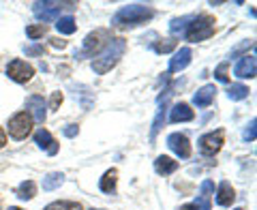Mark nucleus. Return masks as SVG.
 Returning a JSON list of instances; mask_svg holds the SVG:
<instances>
[{"mask_svg": "<svg viewBox=\"0 0 257 210\" xmlns=\"http://www.w3.org/2000/svg\"><path fill=\"white\" fill-rule=\"evenodd\" d=\"M155 18V9L148 5H126V7H120L116 11V15L111 18V26L120 28V30H126V28H138L142 24L150 22Z\"/></svg>", "mask_w": 257, "mask_h": 210, "instance_id": "nucleus-1", "label": "nucleus"}, {"mask_svg": "<svg viewBox=\"0 0 257 210\" xmlns=\"http://www.w3.org/2000/svg\"><path fill=\"white\" fill-rule=\"evenodd\" d=\"M124 50H126V41L122 37L118 39H109V43L105 45V50H103L96 58L92 60V71L96 75H105L107 71H111L120 62V58L124 56Z\"/></svg>", "mask_w": 257, "mask_h": 210, "instance_id": "nucleus-2", "label": "nucleus"}, {"mask_svg": "<svg viewBox=\"0 0 257 210\" xmlns=\"http://www.w3.org/2000/svg\"><path fill=\"white\" fill-rule=\"evenodd\" d=\"M184 39L191 43H199V41H206L214 35V18L212 15H193V20L189 22V26L184 28Z\"/></svg>", "mask_w": 257, "mask_h": 210, "instance_id": "nucleus-3", "label": "nucleus"}, {"mask_svg": "<svg viewBox=\"0 0 257 210\" xmlns=\"http://www.w3.org/2000/svg\"><path fill=\"white\" fill-rule=\"evenodd\" d=\"M109 43V32L105 28H99L90 32L86 39H84V47L79 52H75V58H96L103 50H105V45Z\"/></svg>", "mask_w": 257, "mask_h": 210, "instance_id": "nucleus-4", "label": "nucleus"}, {"mask_svg": "<svg viewBox=\"0 0 257 210\" xmlns=\"http://www.w3.org/2000/svg\"><path fill=\"white\" fill-rule=\"evenodd\" d=\"M75 3H35L32 5V13L39 22H43V26L47 22L56 20L60 15V9H75Z\"/></svg>", "mask_w": 257, "mask_h": 210, "instance_id": "nucleus-5", "label": "nucleus"}, {"mask_svg": "<svg viewBox=\"0 0 257 210\" xmlns=\"http://www.w3.org/2000/svg\"><path fill=\"white\" fill-rule=\"evenodd\" d=\"M9 135L13 140H26V137L32 133V127H35V120L28 112H18L9 118Z\"/></svg>", "mask_w": 257, "mask_h": 210, "instance_id": "nucleus-6", "label": "nucleus"}, {"mask_svg": "<svg viewBox=\"0 0 257 210\" xmlns=\"http://www.w3.org/2000/svg\"><path fill=\"white\" fill-rule=\"evenodd\" d=\"M7 75H9V79H13L15 84H26L32 79V75H35V67L22 58H15L7 64Z\"/></svg>", "mask_w": 257, "mask_h": 210, "instance_id": "nucleus-7", "label": "nucleus"}, {"mask_svg": "<svg viewBox=\"0 0 257 210\" xmlns=\"http://www.w3.org/2000/svg\"><path fill=\"white\" fill-rule=\"evenodd\" d=\"M197 144H199V150H202V155H206V157H214L216 152L223 148V144H225V133H223V129L202 135Z\"/></svg>", "mask_w": 257, "mask_h": 210, "instance_id": "nucleus-8", "label": "nucleus"}, {"mask_svg": "<svg viewBox=\"0 0 257 210\" xmlns=\"http://www.w3.org/2000/svg\"><path fill=\"white\" fill-rule=\"evenodd\" d=\"M167 146L178 159H189L191 157V142L184 133H172L167 135Z\"/></svg>", "mask_w": 257, "mask_h": 210, "instance_id": "nucleus-9", "label": "nucleus"}, {"mask_svg": "<svg viewBox=\"0 0 257 210\" xmlns=\"http://www.w3.org/2000/svg\"><path fill=\"white\" fill-rule=\"evenodd\" d=\"M26 112L32 116V120L35 123H39V125H43L45 123V116H47V105H45V99L41 94H30L28 99H26Z\"/></svg>", "mask_w": 257, "mask_h": 210, "instance_id": "nucleus-10", "label": "nucleus"}, {"mask_svg": "<svg viewBox=\"0 0 257 210\" xmlns=\"http://www.w3.org/2000/svg\"><path fill=\"white\" fill-rule=\"evenodd\" d=\"M257 73V60H255V56H242L238 62H236V67H234V75L240 77V79H253Z\"/></svg>", "mask_w": 257, "mask_h": 210, "instance_id": "nucleus-11", "label": "nucleus"}, {"mask_svg": "<svg viewBox=\"0 0 257 210\" xmlns=\"http://www.w3.org/2000/svg\"><path fill=\"white\" fill-rule=\"evenodd\" d=\"M35 144H37V146L41 148V150H45L50 157L58 155V142H56L54 137H52V133L47 131V129H43V127L35 133Z\"/></svg>", "mask_w": 257, "mask_h": 210, "instance_id": "nucleus-12", "label": "nucleus"}, {"mask_svg": "<svg viewBox=\"0 0 257 210\" xmlns=\"http://www.w3.org/2000/svg\"><path fill=\"white\" fill-rule=\"evenodd\" d=\"M191 58H193L191 47H180V50L170 58V73H178V71L187 69L191 64Z\"/></svg>", "mask_w": 257, "mask_h": 210, "instance_id": "nucleus-13", "label": "nucleus"}, {"mask_svg": "<svg viewBox=\"0 0 257 210\" xmlns=\"http://www.w3.org/2000/svg\"><path fill=\"white\" fill-rule=\"evenodd\" d=\"M195 118V112L191 110L189 103H174V108L170 110V123H191Z\"/></svg>", "mask_w": 257, "mask_h": 210, "instance_id": "nucleus-14", "label": "nucleus"}, {"mask_svg": "<svg viewBox=\"0 0 257 210\" xmlns=\"http://www.w3.org/2000/svg\"><path fill=\"white\" fill-rule=\"evenodd\" d=\"M214 94H216V88H214V84H206V86H202L199 90L193 94V105L195 108H208L212 101H214Z\"/></svg>", "mask_w": 257, "mask_h": 210, "instance_id": "nucleus-15", "label": "nucleus"}, {"mask_svg": "<svg viewBox=\"0 0 257 210\" xmlns=\"http://www.w3.org/2000/svg\"><path fill=\"white\" fill-rule=\"evenodd\" d=\"M216 204L219 206H231L236 201V191H234V187L227 182V180H223L221 184H219V189H216Z\"/></svg>", "mask_w": 257, "mask_h": 210, "instance_id": "nucleus-16", "label": "nucleus"}, {"mask_svg": "<svg viewBox=\"0 0 257 210\" xmlns=\"http://www.w3.org/2000/svg\"><path fill=\"white\" fill-rule=\"evenodd\" d=\"M214 193V184L210 180H204L202 187H199V197L193 201L199 210H210L212 208V201H210V195Z\"/></svg>", "mask_w": 257, "mask_h": 210, "instance_id": "nucleus-17", "label": "nucleus"}, {"mask_svg": "<svg viewBox=\"0 0 257 210\" xmlns=\"http://www.w3.org/2000/svg\"><path fill=\"white\" fill-rule=\"evenodd\" d=\"M176 169H178V161H174L172 157H167V155H161L155 159V172L159 176H170L174 174Z\"/></svg>", "mask_w": 257, "mask_h": 210, "instance_id": "nucleus-18", "label": "nucleus"}, {"mask_svg": "<svg viewBox=\"0 0 257 210\" xmlns=\"http://www.w3.org/2000/svg\"><path fill=\"white\" fill-rule=\"evenodd\" d=\"M116 182H118V169L111 167V169H107V172L101 176L99 189L103 193H116Z\"/></svg>", "mask_w": 257, "mask_h": 210, "instance_id": "nucleus-19", "label": "nucleus"}, {"mask_svg": "<svg viewBox=\"0 0 257 210\" xmlns=\"http://www.w3.org/2000/svg\"><path fill=\"white\" fill-rule=\"evenodd\" d=\"M56 30L60 35H73L77 30V24H75V18L73 15H62V18L56 20Z\"/></svg>", "mask_w": 257, "mask_h": 210, "instance_id": "nucleus-20", "label": "nucleus"}, {"mask_svg": "<svg viewBox=\"0 0 257 210\" xmlns=\"http://www.w3.org/2000/svg\"><path fill=\"white\" fill-rule=\"evenodd\" d=\"M15 195H18L20 199H32L37 195V184H35V180H24L18 189H15Z\"/></svg>", "mask_w": 257, "mask_h": 210, "instance_id": "nucleus-21", "label": "nucleus"}, {"mask_svg": "<svg viewBox=\"0 0 257 210\" xmlns=\"http://www.w3.org/2000/svg\"><path fill=\"white\" fill-rule=\"evenodd\" d=\"M64 182V174L60 172H50L43 178V191H54V189H58L60 184Z\"/></svg>", "mask_w": 257, "mask_h": 210, "instance_id": "nucleus-22", "label": "nucleus"}, {"mask_svg": "<svg viewBox=\"0 0 257 210\" xmlns=\"http://www.w3.org/2000/svg\"><path fill=\"white\" fill-rule=\"evenodd\" d=\"M43 210H84V206L79 201H69V199H58L47 204Z\"/></svg>", "mask_w": 257, "mask_h": 210, "instance_id": "nucleus-23", "label": "nucleus"}, {"mask_svg": "<svg viewBox=\"0 0 257 210\" xmlns=\"http://www.w3.org/2000/svg\"><path fill=\"white\" fill-rule=\"evenodd\" d=\"M248 88L244 86V84H231L229 88H227V96L231 101H242V99H246L248 96Z\"/></svg>", "mask_w": 257, "mask_h": 210, "instance_id": "nucleus-24", "label": "nucleus"}, {"mask_svg": "<svg viewBox=\"0 0 257 210\" xmlns=\"http://www.w3.org/2000/svg\"><path fill=\"white\" fill-rule=\"evenodd\" d=\"M193 20V15H184V18H176L172 20L170 24V32L172 35H180V32H184V28L189 26V22Z\"/></svg>", "mask_w": 257, "mask_h": 210, "instance_id": "nucleus-25", "label": "nucleus"}, {"mask_svg": "<svg viewBox=\"0 0 257 210\" xmlns=\"http://www.w3.org/2000/svg\"><path fill=\"white\" fill-rule=\"evenodd\" d=\"M152 50H155L157 54H170V52L176 50V41L174 39H161L159 43L152 45Z\"/></svg>", "mask_w": 257, "mask_h": 210, "instance_id": "nucleus-26", "label": "nucleus"}, {"mask_svg": "<svg viewBox=\"0 0 257 210\" xmlns=\"http://www.w3.org/2000/svg\"><path fill=\"white\" fill-rule=\"evenodd\" d=\"M45 32H47V26H43V24H37V26H26V37L30 39V41L41 39Z\"/></svg>", "mask_w": 257, "mask_h": 210, "instance_id": "nucleus-27", "label": "nucleus"}, {"mask_svg": "<svg viewBox=\"0 0 257 210\" xmlns=\"http://www.w3.org/2000/svg\"><path fill=\"white\" fill-rule=\"evenodd\" d=\"M165 120V105L159 110V114H157V118H155V123H152V129H150V140L155 142V137H157V133H159V129H161V123Z\"/></svg>", "mask_w": 257, "mask_h": 210, "instance_id": "nucleus-28", "label": "nucleus"}, {"mask_svg": "<svg viewBox=\"0 0 257 210\" xmlns=\"http://www.w3.org/2000/svg\"><path fill=\"white\" fill-rule=\"evenodd\" d=\"M227 67H229V62H223V64H219V67H216V71H214V77L219 79V82H223V84L229 82V77H227Z\"/></svg>", "mask_w": 257, "mask_h": 210, "instance_id": "nucleus-29", "label": "nucleus"}, {"mask_svg": "<svg viewBox=\"0 0 257 210\" xmlns=\"http://www.w3.org/2000/svg\"><path fill=\"white\" fill-rule=\"evenodd\" d=\"M255 125H257V120L253 118L251 123L246 125V129H244V133H242V137L246 142H255V137H257V131H255Z\"/></svg>", "mask_w": 257, "mask_h": 210, "instance_id": "nucleus-30", "label": "nucleus"}, {"mask_svg": "<svg viewBox=\"0 0 257 210\" xmlns=\"http://www.w3.org/2000/svg\"><path fill=\"white\" fill-rule=\"evenodd\" d=\"M60 103H62V92L58 90V92H52V96H50V110L52 112H56L60 108Z\"/></svg>", "mask_w": 257, "mask_h": 210, "instance_id": "nucleus-31", "label": "nucleus"}, {"mask_svg": "<svg viewBox=\"0 0 257 210\" xmlns=\"http://www.w3.org/2000/svg\"><path fill=\"white\" fill-rule=\"evenodd\" d=\"M77 133H79V127H77V125H69V127L62 129V135H64V137H75Z\"/></svg>", "mask_w": 257, "mask_h": 210, "instance_id": "nucleus-32", "label": "nucleus"}, {"mask_svg": "<svg viewBox=\"0 0 257 210\" xmlns=\"http://www.w3.org/2000/svg\"><path fill=\"white\" fill-rule=\"evenodd\" d=\"M37 54H43V47L41 45H30V47H26V56H37Z\"/></svg>", "mask_w": 257, "mask_h": 210, "instance_id": "nucleus-33", "label": "nucleus"}, {"mask_svg": "<svg viewBox=\"0 0 257 210\" xmlns=\"http://www.w3.org/2000/svg\"><path fill=\"white\" fill-rule=\"evenodd\" d=\"M52 45H54V47H60V50H64V47H67V41H62V39H52Z\"/></svg>", "mask_w": 257, "mask_h": 210, "instance_id": "nucleus-34", "label": "nucleus"}, {"mask_svg": "<svg viewBox=\"0 0 257 210\" xmlns=\"http://www.w3.org/2000/svg\"><path fill=\"white\" fill-rule=\"evenodd\" d=\"M5 144H7V133H5V129L0 127V148H5Z\"/></svg>", "mask_w": 257, "mask_h": 210, "instance_id": "nucleus-35", "label": "nucleus"}, {"mask_svg": "<svg viewBox=\"0 0 257 210\" xmlns=\"http://www.w3.org/2000/svg\"><path fill=\"white\" fill-rule=\"evenodd\" d=\"M180 210H199L195 204H184V206H180Z\"/></svg>", "mask_w": 257, "mask_h": 210, "instance_id": "nucleus-36", "label": "nucleus"}, {"mask_svg": "<svg viewBox=\"0 0 257 210\" xmlns=\"http://www.w3.org/2000/svg\"><path fill=\"white\" fill-rule=\"evenodd\" d=\"M9 210H22L20 206H9Z\"/></svg>", "mask_w": 257, "mask_h": 210, "instance_id": "nucleus-37", "label": "nucleus"}, {"mask_svg": "<svg viewBox=\"0 0 257 210\" xmlns=\"http://www.w3.org/2000/svg\"><path fill=\"white\" fill-rule=\"evenodd\" d=\"M236 210H242V208H236Z\"/></svg>", "mask_w": 257, "mask_h": 210, "instance_id": "nucleus-38", "label": "nucleus"}]
</instances>
